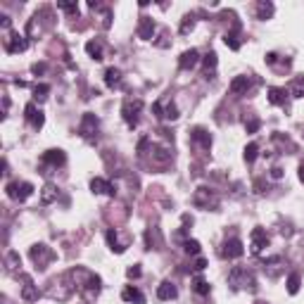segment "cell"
<instances>
[{
	"label": "cell",
	"mask_w": 304,
	"mask_h": 304,
	"mask_svg": "<svg viewBox=\"0 0 304 304\" xmlns=\"http://www.w3.org/2000/svg\"><path fill=\"white\" fill-rule=\"evenodd\" d=\"M41 162L48 164V166H62V164L67 162V155H64L62 150H48V152H43Z\"/></svg>",
	"instance_id": "15"
},
{
	"label": "cell",
	"mask_w": 304,
	"mask_h": 304,
	"mask_svg": "<svg viewBox=\"0 0 304 304\" xmlns=\"http://www.w3.org/2000/svg\"><path fill=\"white\" fill-rule=\"evenodd\" d=\"M183 250L188 252V254H200V243H197V240H185V243H183Z\"/></svg>",
	"instance_id": "35"
},
{
	"label": "cell",
	"mask_w": 304,
	"mask_h": 304,
	"mask_svg": "<svg viewBox=\"0 0 304 304\" xmlns=\"http://www.w3.org/2000/svg\"><path fill=\"white\" fill-rule=\"evenodd\" d=\"M193 204L200 207V209H216L219 207V197H216L214 190H209V188H197L195 195H193Z\"/></svg>",
	"instance_id": "3"
},
{
	"label": "cell",
	"mask_w": 304,
	"mask_h": 304,
	"mask_svg": "<svg viewBox=\"0 0 304 304\" xmlns=\"http://www.w3.org/2000/svg\"><path fill=\"white\" fill-rule=\"evenodd\" d=\"M122 300L128 304H145V295L138 290V287L133 285H126L124 290H122Z\"/></svg>",
	"instance_id": "16"
},
{
	"label": "cell",
	"mask_w": 304,
	"mask_h": 304,
	"mask_svg": "<svg viewBox=\"0 0 304 304\" xmlns=\"http://www.w3.org/2000/svg\"><path fill=\"white\" fill-rule=\"evenodd\" d=\"M190 138H193L195 143H200L202 147H209V145H212V136H209V133H207L204 128H200V126H197V128H193Z\"/></svg>",
	"instance_id": "22"
},
{
	"label": "cell",
	"mask_w": 304,
	"mask_h": 304,
	"mask_svg": "<svg viewBox=\"0 0 304 304\" xmlns=\"http://www.w3.org/2000/svg\"><path fill=\"white\" fill-rule=\"evenodd\" d=\"M90 190H93L95 195H109V197H114V193H117L114 185L105 179H93L90 181Z\"/></svg>",
	"instance_id": "13"
},
{
	"label": "cell",
	"mask_w": 304,
	"mask_h": 304,
	"mask_svg": "<svg viewBox=\"0 0 304 304\" xmlns=\"http://www.w3.org/2000/svg\"><path fill=\"white\" fill-rule=\"evenodd\" d=\"M193 26H195V17H193V15H185L183 21H181V34L185 36L188 31H193Z\"/></svg>",
	"instance_id": "34"
},
{
	"label": "cell",
	"mask_w": 304,
	"mask_h": 304,
	"mask_svg": "<svg viewBox=\"0 0 304 304\" xmlns=\"http://www.w3.org/2000/svg\"><path fill=\"white\" fill-rule=\"evenodd\" d=\"M259 126H262L259 119H250V122H245V131H247V133H257V131H259Z\"/></svg>",
	"instance_id": "37"
},
{
	"label": "cell",
	"mask_w": 304,
	"mask_h": 304,
	"mask_svg": "<svg viewBox=\"0 0 304 304\" xmlns=\"http://www.w3.org/2000/svg\"><path fill=\"white\" fill-rule=\"evenodd\" d=\"M141 109H143V100H141V98H128L124 105H122V117H124V122L128 128H136V126H138Z\"/></svg>",
	"instance_id": "1"
},
{
	"label": "cell",
	"mask_w": 304,
	"mask_h": 304,
	"mask_svg": "<svg viewBox=\"0 0 304 304\" xmlns=\"http://www.w3.org/2000/svg\"><path fill=\"white\" fill-rule=\"evenodd\" d=\"M29 45L26 36H21L19 31H7V38H5V50L10 55H17V53H24Z\"/></svg>",
	"instance_id": "7"
},
{
	"label": "cell",
	"mask_w": 304,
	"mask_h": 304,
	"mask_svg": "<svg viewBox=\"0 0 304 304\" xmlns=\"http://www.w3.org/2000/svg\"><path fill=\"white\" fill-rule=\"evenodd\" d=\"M29 254H31V259H34V264H36L38 268H45V264L55 259V252L50 250L48 245H34Z\"/></svg>",
	"instance_id": "8"
},
{
	"label": "cell",
	"mask_w": 304,
	"mask_h": 304,
	"mask_svg": "<svg viewBox=\"0 0 304 304\" xmlns=\"http://www.w3.org/2000/svg\"><path fill=\"white\" fill-rule=\"evenodd\" d=\"M105 83H107V88L119 90L124 88V76H122V72L117 67H107L105 69Z\"/></svg>",
	"instance_id": "11"
},
{
	"label": "cell",
	"mask_w": 304,
	"mask_h": 304,
	"mask_svg": "<svg viewBox=\"0 0 304 304\" xmlns=\"http://www.w3.org/2000/svg\"><path fill=\"white\" fill-rule=\"evenodd\" d=\"M179 295V290H176V285L171 283V281H164L160 287H157V297L160 300H174Z\"/></svg>",
	"instance_id": "21"
},
{
	"label": "cell",
	"mask_w": 304,
	"mask_h": 304,
	"mask_svg": "<svg viewBox=\"0 0 304 304\" xmlns=\"http://www.w3.org/2000/svg\"><path fill=\"white\" fill-rule=\"evenodd\" d=\"M5 190H7V197H10V200H15V202H24L26 197L34 195V190H36V188H34L29 181H21V183L15 181V183H7V188H5Z\"/></svg>",
	"instance_id": "4"
},
{
	"label": "cell",
	"mask_w": 304,
	"mask_h": 304,
	"mask_svg": "<svg viewBox=\"0 0 304 304\" xmlns=\"http://www.w3.org/2000/svg\"><path fill=\"white\" fill-rule=\"evenodd\" d=\"M105 238H107L109 250H114L117 254H122V252L126 250V245H122V243H119V238H117V231H112V228H109V231L105 233Z\"/></svg>",
	"instance_id": "24"
},
{
	"label": "cell",
	"mask_w": 304,
	"mask_h": 304,
	"mask_svg": "<svg viewBox=\"0 0 304 304\" xmlns=\"http://www.w3.org/2000/svg\"><path fill=\"white\" fill-rule=\"evenodd\" d=\"M250 76H235L231 81V93L233 95H243V93H247L250 90Z\"/></svg>",
	"instance_id": "18"
},
{
	"label": "cell",
	"mask_w": 304,
	"mask_h": 304,
	"mask_svg": "<svg viewBox=\"0 0 304 304\" xmlns=\"http://www.w3.org/2000/svg\"><path fill=\"white\" fill-rule=\"evenodd\" d=\"M197 62H200V53H197L195 48H190V50H185V53L179 57V67L181 69H193V67H197Z\"/></svg>",
	"instance_id": "14"
},
{
	"label": "cell",
	"mask_w": 304,
	"mask_h": 304,
	"mask_svg": "<svg viewBox=\"0 0 304 304\" xmlns=\"http://www.w3.org/2000/svg\"><path fill=\"white\" fill-rule=\"evenodd\" d=\"M287 95H290V93H287L285 88H268V102L283 107V105L287 102Z\"/></svg>",
	"instance_id": "19"
},
{
	"label": "cell",
	"mask_w": 304,
	"mask_h": 304,
	"mask_svg": "<svg viewBox=\"0 0 304 304\" xmlns=\"http://www.w3.org/2000/svg\"><path fill=\"white\" fill-rule=\"evenodd\" d=\"M5 262H7V268H10V271H17V268L21 266V259H19L17 252H7Z\"/></svg>",
	"instance_id": "32"
},
{
	"label": "cell",
	"mask_w": 304,
	"mask_h": 304,
	"mask_svg": "<svg viewBox=\"0 0 304 304\" xmlns=\"http://www.w3.org/2000/svg\"><path fill=\"white\" fill-rule=\"evenodd\" d=\"M271 176H273V179H281V176H283V171H281L278 166H273V169H271Z\"/></svg>",
	"instance_id": "43"
},
{
	"label": "cell",
	"mask_w": 304,
	"mask_h": 304,
	"mask_svg": "<svg viewBox=\"0 0 304 304\" xmlns=\"http://www.w3.org/2000/svg\"><path fill=\"white\" fill-rule=\"evenodd\" d=\"M152 112H155L157 119H164V105H162V102H155V105H152Z\"/></svg>",
	"instance_id": "40"
},
{
	"label": "cell",
	"mask_w": 304,
	"mask_h": 304,
	"mask_svg": "<svg viewBox=\"0 0 304 304\" xmlns=\"http://www.w3.org/2000/svg\"><path fill=\"white\" fill-rule=\"evenodd\" d=\"M219 254H221L223 259H238V257H243V254H245L243 240H240V238H226V240L221 243V247H219Z\"/></svg>",
	"instance_id": "6"
},
{
	"label": "cell",
	"mask_w": 304,
	"mask_h": 304,
	"mask_svg": "<svg viewBox=\"0 0 304 304\" xmlns=\"http://www.w3.org/2000/svg\"><path fill=\"white\" fill-rule=\"evenodd\" d=\"M86 53H88L95 62H100V60H102V45H100V41H88V43H86Z\"/></svg>",
	"instance_id": "25"
},
{
	"label": "cell",
	"mask_w": 304,
	"mask_h": 304,
	"mask_svg": "<svg viewBox=\"0 0 304 304\" xmlns=\"http://www.w3.org/2000/svg\"><path fill=\"white\" fill-rule=\"evenodd\" d=\"M300 283H302L300 273H290V278H287V292H290V295H297V292H300Z\"/></svg>",
	"instance_id": "28"
},
{
	"label": "cell",
	"mask_w": 304,
	"mask_h": 304,
	"mask_svg": "<svg viewBox=\"0 0 304 304\" xmlns=\"http://www.w3.org/2000/svg\"><path fill=\"white\" fill-rule=\"evenodd\" d=\"M24 117H26V122L31 124V128H43V124H45V117H43V112L34 105V102H29L26 107H24Z\"/></svg>",
	"instance_id": "10"
},
{
	"label": "cell",
	"mask_w": 304,
	"mask_h": 304,
	"mask_svg": "<svg viewBox=\"0 0 304 304\" xmlns=\"http://www.w3.org/2000/svg\"><path fill=\"white\" fill-rule=\"evenodd\" d=\"M193 290H195L200 297H207V295H209V290H212V285H209L204 278H200V276H197L195 281H193Z\"/></svg>",
	"instance_id": "27"
},
{
	"label": "cell",
	"mask_w": 304,
	"mask_h": 304,
	"mask_svg": "<svg viewBox=\"0 0 304 304\" xmlns=\"http://www.w3.org/2000/svg\"><path fill=\"white\" fill-rule=\"evenodd\" d=\"M98 128H100V119L93 114V112H86L81 124H79V136L86 138V141H93L98 136Z\"/></svg>",
	"instance_id": "5"
},
{
	"label": "cell",
	"mask_w": 304,
	"mask_h": 304,
	"mask_svg": "<svg viewBox=\"0 0 304 304\" xmlns=\"http://www.w3.org/2000/svg\"><path fill=\"white\" fill-rule=\"evenodd\" d=\"M264 247H268V233L264 228H252L250 233V250L252 254H262Z\"/></svg>",
	"instance_id": "9"
},
{
	"label": "cell",
	"mask_w": 304,
	"mask_h": 304,
	"mask_svg": "<svg viewBox=\"0 0 304 304\" xmlns=\"http://www.w3.org/2000/svg\"><path fill=\"white\" fill-rule=\"evenodd\" d=\"M223 43H226L231 50H240V45H243V43H240V21L233 24V29L223 36Z\"/></svg>",
	"instance_id": "17"
},
{
	"label": "cell",
	"mask_w": 304,
	"mask_h": 304,
	"mask_svg": "<svg viewBox=\"0 0 304 304\" xmlns=\"http://www.w3.org/2000/svg\"><path fill=\"white\" fill-rule=\"evenodd\" d=\"M300 181H302V183H304V164H302V166H300Z\"/></svg>",
	"instance_id": "44"
},
{
	"label": "cell",
	"mask_w": 304,
	"mask_h": 304,
	"mask_svg": "<svg viewBox=\"0 0 304 304\" xmlns=\"http://www.w3.org/2000/svg\"><path fill=\"white\" fill-rule=\"evenodd\" d=\"M257 155H259V145L257 143H250L247 147H245V162H247V164H254Z\"/></svg>",
	"instance_id": "31"
},
{
	"label": "cell",
	"mask_w": 304,
	"mask_h": 304,
	"mask_svg": "<svg viewBox=\"0 0 304 304\" xmlns=\"http://www.w3.org/2000/svg\"><path fill=\"white\" fill-rule=\"evenodd\" d=\"M204 268H207V262H204V259H197V262H195V271H204Z\"/></svg>",
	"instance_id": "42"
},
{
	"label": "cell",
	"mask_w": 304,
	"mask_h": 304,
	"mask_svg": "<svg viewBox=\"0 0 304 304\" xmlns=\"http://www.w3.org/2000/svg\"><path fill=\"white\" fill-rule=\"evenodd\" d=\"M57 195H60L57 185H55V183H45V188H43V193H41V202H43V204H50Z\"/></svg>",
	"instance_id": "23"
},
{
	"label": "cell",
	"mask_w": 304,
	"mask_h": 304,
	"mask_svg": "<svg viewBox=\"0 0 304 304\" xmlns=\"http://www.w3.org/2000/svg\"><path fill=\"white\" fill-rule=\"evenodd\" d=\"M164 119H166V122H176V119H179V107H176L174 102H166V107H164Z\"/></svg>",
	"instance_id": "33"
},
{
	"label": "cell",
	"mask_w": 304,
	"mask_h": 304,
	"mask_svg": "<svg viewBox=\"0 0 304 304\" xmlns=\"http://www.w3.org/2000/svg\"><path fill=\"white\" fill-rule=\"evenodd\" d=\"M57 7L64 10V12H79V5H76V2H57Z\"/></svg>",
	"instance_id": "38"
},
{
	"label": "cell",
	"mask_w": 304,
	"mask_h": 304,
	"mask_svg": "<svg viewBox=\"0 0 304 304\" xmlns=\"http://www.w3.org/2000/svg\"><path fill=\"white\" fill-rule=\"evenodd\" d=\"M21 281H24V285H21V300L24 302H36L38 300V287L34 285V281L29 278V276H21Z\"/></svg>",
	"instance_id": "12"
},
{
	"label": "cell",
	"mask_w": 304,
	"mask_h": 304,
	"mask_svg": "<svg viewBox=\"0 0 304 304\" xmlns=\"http://www.w3.org/2000/svg\"><path fill=\"white\" fill-rule=\"evenodd\" d=\"M202 64H204V74H207V79H209V76L214 74L216 64H219V60H216V53H207V55H204Z\"/></svg>",
	"instance_id": "26"
},
{
	"label": "cell",
	"mask_w": 304,
	"mask_h": 304,
	"mask_svg": "<svg viewBox=\"0 0 304 304\" xmlns=\"http://www.w3.org/2000/svg\"><path fill=\"white\" fill-rule=\"evenodd\" d=\"M290 95H292V98H304V79H295V81H292Z\"/></svg>",
	"instance_id": "29"
},
{
	"label": "cell",
	"mask_w": 304,
	"mask_h": 304,
	"mask_svg": "<svg viewBox=\"0 0 304 304\" xmlns=\"http://www.w3.org/2000/svg\"><path fill=\"white\" fill-rule=\"evenodd\" d=\"M31 72L36 74V76H38V74H43V72H45V64H43V62H36V64H31Z\"/></svg>",
	"instance_id": "41"
},
{
	"label": "cell",
	"mask_w": 304,
	"mask_h": 304,
	"mask_svg": "<svg viewBox=\"0 0 304 304\" xmlns=\"http://www.w3.org/2000/svg\"><path fill=\"white\" fill-rule=\"evenodd\" d=\"M138 36L143 38V41H150V38L155 36V21L150 17L141 19V24H138Z\"/></svg>",
	"instance_id": "20"
},
{
	"label": "cell",
	"mask_w": 304,
	"mask_h": 304,
	"mask_svg": "<svg viewBox=\"0 0 304 304\" xmlns=\"http://www.w3.org/2000/svg\"><path fill=\"white\" fill-rule=\"evenodd\" d=\"M128 278H141V264H133V266H128Z\"/></svg>",
	"instance_id": "39"
},
{
	"label": "cell",
	"mask_w": 304,
	"mask_h": 304,
	"mask_svg": "<svg viewBox=\"0 0 304 304\" xmlns=\"http://www.w3.org/2000/svg\"><path fill=\"white\" fill-rule=\"evenodd\" d=\"M273 15V5L271 2H259L257 5V17L259 19H266V17H271Z\"/></svg>",
	"instance_id": "30"
},
{
	"label": "cell",
	"mask_w": 304,
	"mask_h": 304,
	"mask_svg": "<svg viewBox=\"0 0 304 304\" xmlns=\"http://www.w3.org/2000/svg\"><path fill=\"white\" fill-rule=\"evenodd\" d=\"M34 93H36V98H41V100H43V98H48V93H50V86H48V83H38L36 88H34Z\"/></svg>",
	"instance_id": "36"
},
{
	"label": "cell",
	"mask_w": 304,
	"mask_h": 304,
	"mask_svg": "<svg viewBox=\"0 0 304 304\" xmlns=\"http://www.w3.org/2000/svg\"><path fill=\"white\" fill-rule=\"evenodd\" d=\"M228 283H231L233 290H243V287L250 285V290H257L254 287V278H252V273L247 268L243 266H233L231 273H228Z\"/></svg>",
	"instance_id": "2"
}]
</instances>
